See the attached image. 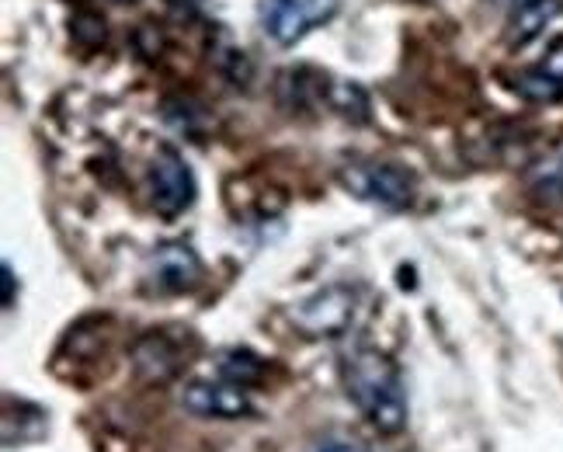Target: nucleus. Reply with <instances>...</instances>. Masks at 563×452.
I'll use <instances>...</instances> for the list:
<instances>
[{
	"label": "nucleus",
	"instance_id": "9b49d317",
	"mask_svg": "<svg viewBox=\"0 0 563 452\" xmlns=\"http://www.w3.org/2000/svg\"><path fill=\"white\" fill-rule=\"evenodd\" d=\"M216 373L236 386H254L265 379L268 362L262 355H254L251 349H223L216 355Z\"/></svg>",
	"mask_w": 563,
	"mask_h": 452
},
{
	"label": "nucleus",
	"instance_id": "0eeeda50",
	"mask_svg": "<svg viewBox=\"0 0 563 452\" xmlns=\"http://www.w3.org/2000/svg\"><path fill=\"white\" fill-rule=\"evenodd\" d=\"M181 407L195 418H216V421H236L251 415V397L247 386H236L230 379L212 383V379H195L181 390Z\"/></svg>",
	"mask_w": 563,
	"mask_h": 452
},
{
	"label": "nucleus",
	"instance_id": "1a4fd4ad",
	"mask_svg": "<svg viewBox=\"0 0 563 452\" xmlns=\"http://www.w3.org/2000/svg\"><path fill=\"white\" fill-rule=\"evenodd\" d=\"M511 88L518 98L532 104H556L563 101V38H556L547 59L536 63L532 70H522L511 77Z\"/></svg>",
	"mask_w": 563,
	"mask_h": 452
},
{
	"label": "nucleus",
	"instance_id": "2eb2a0df",
	"mask_svg": "<svg viewBox=\"0 0 563 452\" xmlns=\"http://www.w3.org/2000/svg\"><path fill=\"white\" fill-rule=\"evenodd\" d=\"M14 293H18V278L11 262H4V310H14Z\"/></svg>",
	"mask_w": 563,
	"mask_h": 452
},
{
	"label": "nucleus",
	"instance_id": "dca6fc26",
	"mask_svg": "<svg viewBox=\"0 0 563 452\" xmlns=\"http://www.w3.org/2000/svg\"><path fill=\"white\" fill-rule=\"evenodd\" d=\"M317 452H362L358 445H352V442H323Z\"/></svg>",
	"mask_w": 563,
	"mask_h": 452
},
{
	"label": "nucleus",
	"instance_id": "4468645a",
	"mask_svg": "<svg viewBox=\"0 0 563 452\" xmlns=\"http://www.w3.org/2000/svg\"><path fill=\"white\" fill-rule=\"evenodd\" d=\"M70 38L74 46H80L84 53H95L104 46L108 38V29H104V18L98 11H77L70 18Z\"/></svg>",
	"mask_w": 563,
	"mask_h": 452
},
{
	"label": "nucleus",
	"instance_id": "423d86ee",
	"mask_svg": "<svg viewBox=\"0 0 563 452\" xmlns=\"http://www.w3.org/2000/svg\"><path fill=\"white\" fill-rule=\"evenodd\" d=\"M202 257L195 254L188 244H161L154 254L146 257V289L161 296H181L202 286Z\"/></svg>",
	"mask_w": 563,
	"mask_h": 452
},
{
	"label": "nucleus",
	"instance_id": "f257e3e1",
	"mask_svg": "<svg viewBox=\"0 0 563 452\" xmlns=\"http://www.w3.org/2000/svg\"><path fill=\"white\" fill-rule=\"evenodd\" d=\"M341 383L349 400L379 436H397L407 425V390L397 362L373 344H355L341 355Z\"/></svg>",
	"mask_w": 563,
	"mask_h": 452
},
{
	"label": "nucleus",
	"instance_id": "39448f33",
	"mask_svg": "<svg viewBox=\"0 0 563 452\" xmlns=\"http://www.w3.org/2000/svg\"><path fill=\"white\" fill-rule=\"evenodd\" d=\"M338 8L341 0H262L257 18H262V29L278 46H296L313 25L331 21Z\"/></svg>",
	"mask_w": 563,
	"mask_h": 452
},
{
	"label": "nucleus",
	"instance_id": "f8f14e48",
	"mask_svg": "<svg viewBox=\"0 0 563 452\" xmlns=\"http://www.w3.org/2000/svg\"><path fill=\"white\" fill-rule=\"evenodd\" d=\"M331 112H338L341 119H349L355 125L369 122V95L362 91V84L355 80H334L328 84V98H323Z\"/></svg>",
	"mask_w": 563,
	"mask_h": 452
},
{
	"label": "nucleus",
	"instance_id": "6e6552de",
	"mask_svg": "<svg viewBox=\"0 0 563 452\" xmlns=\"http://www.w3.org/2000/svg\"><path fill=\"white\" fill-rule=\"evenodd\" d=\"M129 362L140 379L146 383H167L185 370V349L181 341H175L167 331H146L133 341L129 349Z\"/></svg>",
	"mask_w": 563,
	"mask_h": 452
},
{
	"label": "nucleus",
	"instance_id": "f3484780",
	"mask_svg": "<svg viewBox=\"0 0 563 452\" xmlns=\"http://www.w3.org/2000/svg\"><path fill=\"white\" fill-rule=\"evenodd\" d=\"M518 4H526V0H511V8H518Z\"/></svg>",
	"mask_w": 563,
	"mask_h": 452
},
{
	"label": "nucleus",
	"instance_id": "7ed1b4c3",
	"mask_svg": "<svg viewBox=\"0 0 563 452\" xmlns=\"http://www.w3.org/2000/svg\"><path fill=\"white\" fill-rule=\"evenodd\" d=\"M358 293L352 286H323L292 307V324L307 338H338L352 328Z\"/></svg>",
	"mask_w": 563,
	"mask_h": 452
},
{
	"label": "nucleus",
	"instance_id": "ddd939ff",
	"mask_svg": "<svg viewBox=\"0 0 563 452\" xmlns=\"http://www.w3.org/2000/svg\"><path fill=\"white\" fill-rule=\"evenodd\" d=\"M529 196L547 206V209H563V157H553V161H543L529 170Z\"/></svg>",
	"mask_w": 563,
	"mask_h": 452
},
{
	"label": "nucleus",
	"instance_id": "9d476101",
	"mask_svg": "<svg viewBox=\"0 0 563 452\" xmlns=\"http://www.w3.org/2000/svg\"><path fill=\"white\" fill-rule=\"evenodd\" d=\"M556 14H563V0H526V4L511 8L508 46H529L536 35H543Z\"/></svg>",
	"mask_w": 563,
	"mask_h": 452
},
{
	"label": "nucleus",
	"instance_id": "20e7f679",
	"mask_svg": "<svg viewBox=\"0 0 563 452\" xmlns=\"http://www.w3.org/2000/svg\"><path fill=\"white\" fill-rule=\"evenodd\" d=\"M195 191H199V185H195L188 161L175 146H161L154 164H150V206L157 209V217H181L185 209H191Z\"/></svg>",
	"mask_w": 563,
	"mask_h": 452
},
{
	"label": "nucleus",
	"instance_id": "f03ea898",
	"mask_svg": "<svg viewBox=\"0 0 563 452\" xmlns=\"http://www.w3.org/2000/svg\"><path fill=\"white\" fill-rule=\"evenodd\" d=\"M338 181L349 188L355 199L383 206V209H404L415 199V178L394 164L352 161L338 170Z\"/></svg>",
	"mask_w": 563,
	"mask_h": 452
}]
</instances>
